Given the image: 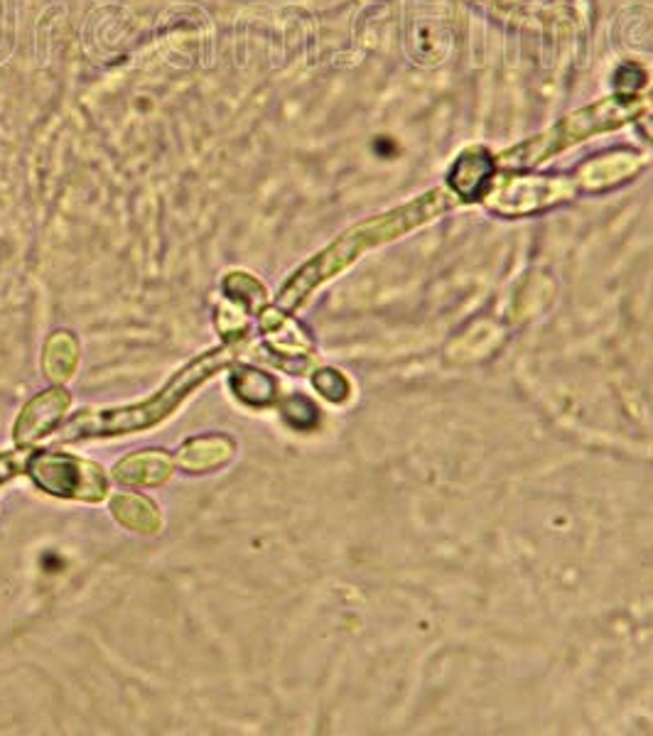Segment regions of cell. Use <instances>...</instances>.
Listing matches in <instances>:
<instances>
[{"label": "cell", "mask_w": 653, "mask_h": 736, "mask_svg": "<svg viewBox=\"0 0 653 736\" xmlns=\"http://www.w3.org/2000/svg\"><path fill=\"white\" fill-rule=\"evenodd\" d=\"M454 200H458V196H454ZM454 200H448L445 192H430L411 204L395 209L391 214L364 221V224H359L356 229L346 231L340 241H334L330 249L322 251L318 259H312L310 263L302 265L300 271L288 280V285L280 290L275 305L285 312L298 310L314 288L324 283L326 278H332L334 273L344 271V268L349 263H354L361 253L373 249V245L401 236V233L413 231L420 224H425V221L450 209Z\"/></svg>", "instance_id": "obj_1"}, {"label": "cell", "mask_w": 653, "mask_h": 736, "mask_svg": "<svg viewBox=\"0 0 653 736\" xmlns=\"http://www.w3.org/2000/svg\"><path fill=\"white\" fill-rule=\"evenodd\" d=\"M231 346H219L214 352L202 354L190 366L182 369L165 389H162L153 399H148L131 407H119V411H84L57 430V442H77L87 437H103V435H125L133 430H145L168 417L174 407H178L184 395L197 389L202 381L214 376L217 371L227 369L233 361Z\"/></svg>", "instance_id": "obj_2"}, {"label": "cell", "mask_w": 653, "mask_h": 736, "mask_svg": "<svg viewBox=\"0 0 653 736\" xmlns=\"http://www.w3.org/2000/svg\"><path fill=\"white\" fill-rule=\"evenodd\" d=\"M26 470L32 482L52 496L101 501L109 491V478L101 466L62 452H34Z\"/></svg>", "instance_id": "obj_3"}, {"label": "cell", "mask_w": 653, "mask_h": 736, "mask_svg": "<svg viewBox=\"0 0 653 736\" xmlns=\"http://www.w3.org/2000/svg\"><path fill=\"white\" fill-rule=\"evenodd\" d=\"M69 407V393L64 389H50L32 399L16 423V442L20 447H28L40 437L50 435L54 425L60 423L62 413Z\"/></svg>", "instance_id": "obj_4"}, {"label": "cell", "mask_w": 653, "mask_h": 736, "mask_svg": "<svg viewBox=\"0 0 653 736\" xmlns=\"http://www.w3.org/2000/svg\"><path fill=\"white\" fill-rule=\"evenodd\" d=\"M492 178H494V160L489 158L484 150H472V153H464L458 160V165L452 168L450 184L460 200L472 202L486 196Z\"/></svg>", "instance_id": "obj_5"}, {"label": "cell", "mask_w": 653, "mask_h": 736, "mask_svg": "<svg viewBox=\"0 0 653 736\" xmlns=\"http://www.w3.org/2000/svg\"><path fill=\"white\" fill-rule=\"evenodd\" d=\"M174 470V457L160 450H145L125 457L115 466V478L128 486H155L162 484Z\"/></svg>", "instance_id": "obj_6"}, {"label": "cell", "mask_w": 653, "mask_h": 736, "mask_svg": "<svg viewBox=\"0 0 653 736\" xmlns=\"http://www.w3.org/2000/svg\"><path fill=\"white\" fill-rule=\"evenodd\" d=\"M231 452L233 445L227 437H200L184 442L178 457H174V464H180L182 470L190 472H204L224 464L231 457Z\"/></svg>", "instance_id": "obj_7"}, {"label": "cell", "mask_w": 653, "mask_h": 736, "mask_svg": "<svg viewBox=\"0 0 653 736\" xmlns=\"http://www.w3.org/2000/svg\"><path fill=\"white\" fill-rule=\"evenodd\" d=\"M231 389L243 403L255 407L275 401V381L268 373L249 366H241L231 373Z\"/></svg>", "instance_id": "obj_8"}, {"label": "cell", "mask_w": 653, "mask_h": 736, "mask_svg": "<svg viewBox=\"0 0 653 736\" xmlns=\"http://www.w3.org/2000/svg\"><path fill=\"white\" fill-rule=\"evenodd\" d=\"M113 513L123 525L133 531H143V533H153L158 528V513L150 501L135 494H125V496H115L113 501Z\"/></svg>", "instance_id": "obj_9"}, {"label": "cell", "mask_w": 653, "mask_h": 736, "mask_svg": "<svg viewBox=\"0 0 653 736\" xmlns=\"http://www.w3.org/2000/svg\"><path fill=\"white\" fill-rule=\"evenodd\" d=\"M77 366V342L67 332L54 334L47 344V356H44V369L54 381H64L72 376Z\"/></svg>", "instance_id": "obj_10"}, {"label": "cell", "mask_w": 653, "mask_h": 736, "mask_svg": "<svg viewBox=\"0 0 653 736\" xmlns=\"http://www.w3.org/2000/svg\"><path fill=\"white\" fill-rule=\"evenodd\" d=\"M280 411H283L288 423L298 430H308L318 423V407H314V403L305 399V395H293V399H288Z\"/></svg>", "instance_id": "obj_11"}, {"label": "cell", "mask_w": 653, "mask_h": 736, "mask_svg": "<svg viewBox=\"0 0 653 736\" xmlns=\"http://www.w3.org/2000/svg\"><path fill=\"white\" fill-rule=\"evenodd\" d=\"M314 389H318L326 401H332V403H342L349 399V383L346 379L342 376L340 371H334V369H322L314 373Z\"/></svg>", "instance_id": "obj_12"}, {"label": "cell", "mask_w": 653, "mask_h": 736, "mask_svg": "<svg viewBox=\"0 0 653 736\" xmlns=\"http://www.w3.org/2000/svg\"><path fill=\"white\" fill-rule=\"evenodd\" d=\"M28 464V454L26 452H8L0 454V484L13 478L16 474L22 472V466Z\"/></svg>", "instance_id": "obj_13"}, {"label": "cell", "mask_w": 653, "mask_h": 736, "mask_svg": "<svg viewBox=\"0 0 653 736\" xmlns=\"http://www.w3.org/2000/svg\"><path fill=\"white\" fill-rule=\"evenodd\" d=\"M641 128H644V133H646V135L653 140V119H646V121H644V125H641Z\"/></svg>", "instance_id": "obj_14"}, {"label": "cell", "mask_w": 653, "mask_h": 736, "mask_svg": "<svg viewBox=\"0 0 653 736\" xmlns=\"http://www.w3.org/2000/svg\"><path fill=\"white\" fill-rule=\"evenodd\" d=\"M651 99H653V97H651Z\"/></svg>", "instance_id": "obj_15"}]
</instances>
